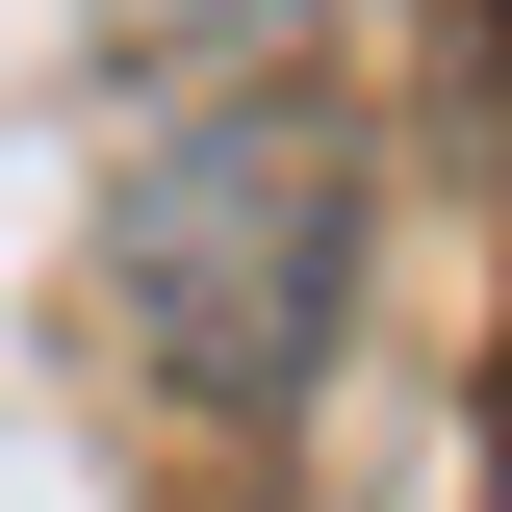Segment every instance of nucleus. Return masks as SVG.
<instances>
[{
	"mask_svg": "<svg viewBox=\"0 0 512 512\" xmlns=\"http://www.w3.org/2000/svg\"><path fill=\"white\" fill-rule=\"evenodd\" d=\"M128 333L205 384V410H282L333 359V256H359V180H333V103H205L154 128V180H128Z\"/></svg>",
	"mask_w": 512,
	"mask_h": 512,
	"instance_id": "nucleus-1",
	"label": "nucleus"
}]
</instances>
